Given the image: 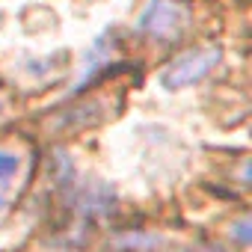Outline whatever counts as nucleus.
<instances>
[{"label": "nucleus", "mask_w": 252, "mask_h": 252, "mask_svg": "<svg viewBox=\"0 0 252 252\" xmlns=\"http://www.w3.org/2000/svg\"><path fill=\"white\" fill-rule=\"evenodd\" d=\"M184 27H187V6H181L178 0H149L137 21L140 33L160 42H172Z\"/></svg>", "instance_id": "obj_1"}, {"label": "nucleus", "mask_w": 252, "mask_h": 252, "mask_svg": "<svg viewBox=\"0 0 252 252\" xmlns=\"http://www.w3.org/2000/svg\"><path fill=\"white\" fill-rule=\"evenodd\" d=\"M220 60H222V54H220V48H214V45L184 51V54L175 57V60L169 63V68L163 71V86H166V89H181V86L199 83L202 77H208V74L217 68Z\"/></svg>", "instance_id": "obj_2"}, {"label": "nucleus", "mask_w": 252, "mask_h": 252, "mask_svg": "<svg viewBox=\"0 0 252 252\" xmlns=\"http://www.w3.org/2000/svg\"><path fill=\"white\" fill-rule=\"evenodd\" d=\"M18 166H21V158H18L15 152L0 149V214L6 211V199H9L12 181H15V175H18Z\"/></svg>", "instance_id": "obj_3"}, {"label": "nucleus", "mask_w": 252, "mask_h": 252, "mask_svg": "<svg viewBox=\"0 0 252 252\" xmlns=\"http://www.w3.org/2000/svg\"><path fill=\"white\" fill-rule=\"evenodd\" d=\"M160 243V237L158 234H146V231H128V234H122L119 240H116V246L122 249V252H149V249H155Z\"/></svg>", "instance_id": "obj_4"}, {"label": "nucleus", "mask_w": 252, "mask_h": 252, "mask_svg": "<svg viewBox=\"0 0 252 252\" xmlns=\"http://www.w3.org/2000/svg\"><path fill=\"white\" fill-rule=\"evenodd\" d=\"M246 225H249V222H246V220H243V222H237V225H234V234H237V237H240V243H246V240H249V231H246Z\"/></svg>", "instance_id": "obj_5"}, {"label": "nucleus", "mask_w": 252, "mask_h": 252, "mask_svg": "<svg viewBox=\"0 0 252 252\" xmlns=\"http://www.w3.org/2000/svg\"><path fill=\"white\" fill-rule=\"evenodd\" d=\"M0 116H3V107H0Z\"/></svg>", "instance_id": "obj_6"}]
</instances>
